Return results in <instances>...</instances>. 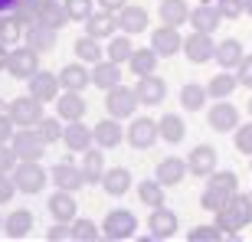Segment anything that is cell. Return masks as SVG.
<instances>
[{
    "mask_svg": "<svg viewBox=\"0 0 252 242\" xmlns=\"http://www.w3.org/2000/svg\"><path fill=\"white\" fill-rule=\"evenodd\" d=\"M249 223H252V196H239L236 193L226 206L216 210V226H220L223 233H229V236H236Z\"/></svg>",
    "mask_w": 252,
    "mask_h": 242,
    "instance_id": "cell-1",
    "label": "cell"
},
{
    "mask_svg": "<svg viewBox=\"0 0 252 242\" xmlns=\"http://www.w3.org/2000/svg\"><path fill=\"white\" fill-rule=\"evenodd\" d=\"M236 193H239V190H236V174H229V170H226V174H210V183H206L200 203H203V210L216 213V210L226 206Z\"/></svg>",
    "mask_w": 252,
    "mask_h": 242,
    "instance_id": "cell-2",
    "label": "cell"
},
{
    "mask_svg": "<svg viewBox=\"0 0 252 242\" xmlns=\"http://www.w3.org/2000/svg\"><path fill=\"white\" fill-rule=\"evenodd\" d=\"M46 180H49V174L39 167L36 160H20L13 167V183H17L20 193H39L46 186Z\"/></svg>",
    "mask_w": 252,
    "mask_h": 242,
    "instance_id": "cell-3",
    "label": "cell"
},
{
    "mask_svg": "<svg viewBox=\"0 0 252 242\" xmlns=\"http://www.w3.org/2000/svg\"><path fill=\"white\" fill-rule=\"evenodd\" d=\"M10 118H13V124H20V128H36L39 121H43V102H39L36 95H27V98H13L10 102Z\"/></svg>",
    "mask_w": 252,
    "mask_h": 242,
    "instance_id": "cell-4",
    "label": "cell"
},
{
    "mask_svg": "<svg viewBox=\"0 0 252 242\" xmlns=\"http://www.w3.org/2000/svg\"><path fill=\"white\" fill-rule=\"evenodd\" d=\"M10 144H13V151H17L20 160H39L43 154H46V138H43L39 131H33V128H20Z\"/></svg>",
    "mask_w": 252,
    "mask_h": 242,
    "instance_id": "cell-5",
    "label": "cell"
},
{
    "mask_svg": "<svg viewBox=\"0 0 252 242\" xmlns=\"http://www.w3.org/2000/svg\"><path fill=\"white\" fill-rule=\"evenodd\" d=\"M138 92L134 89H128V85H115V89H108V98H105V108H108V115L112 118H128V115H134V108H138Z\"/></svg>",
    "mask_w": 252,
    "mask_h": 242,
    "instance_id": "cell-6",
    "label": "cell"
},
{
    "mask_svg": "<svg viewBox=\"0 0 252 242\" xmlns=\"http://www.w3.org/2000/svg\"><path fill=\"white\" fill-rule=\"evenodd\" d=\"M134 229H138V219H134V213H128V210H112L102 223V236L105 239H118V242L131 239Z\"/></svg>",
    "mask_w": 252,
    "mask_h": 242,
    "instance_id": "cell-7",
    "label": "cell"
},
{
    "mask_svg": "<svg viewBox=\"0 0 252 242\" xmlns=\"http://www.w3.org/2000/svg\"><path fill=\"white\" fill-rule=\"evenodd\" d=\"M10 75L13 79H30V75L39 72V59H36V49L33 46H20L10 53V62H7Z\"/></svg>",
    "mask_w": 252,
    "mask_h": 242,
    "instance_id": "cell-8",
    "label": "cell"
},
{
    "mask_svg": "<svg viewBox=\"0 0 252 242\" xmlns=\"http://www.w3.org/2000/svg\"><path fill=\"white\" fill-rule=\"evenodd\" d=\"M184 53H187L190 62H210V59H216V43L210 39V33L193 30V36L184 39Z\"/></svg>",
    "mask_w": 252,
    "mask_h": 242,
    "instance_id": "cell-9",
    "label": "cell"
},
{
    "mask_svg": "<svg viewBox=\"0 0 252 242\" xmlns=\"http://www.w3.org/2000/svg\"><path fill=\"white\" fill-rule=\"evenodd\" d=\"M53 183L59 186V190H69V193H75L79 186H85V174H82V167H75L72 160H59L56 167H53Z\"/></svg>",
    "mask_w": 252,
    "mask_h": 242,
    "instance_id": "cell-10",
    "label": "cell"
},
{
    "mask_svg": "<svg viewBox=\"0 0 252 242\" xmlns=\"http://www.w3.org/2000/svg\"><path fill=\"white\" fill-rule=\"evenodd\" d=\"M160 138V131H158V121H151V118H138V121H131V128H128V141H131V148H151L154 141Z\"/></svg>",
    "mask_w": 252,
    "mask_h": 242,
    "instance_id": "cell-11",
    "label": "cell"
},
{
    "mask_svg": "<svg viewBox=\"0 0 252 242\" xmlns=\"http://www.w3.org/2000/svg\"><path fill=\"white\" fill-rule=\"evenodd\" d=\"M151 49L158 53V56H174L177 49H184V39H180V33H177V27H164L160 30H154V36H151Z\"/></svg>",
    "mask_w": 252,
    "mask_h": 242,
    "instance_id": "cell-12",
    "label": "cell"
},
{
    "mask_svg": "<svg viewBox=\"0 0 252 242\" xmlns=\"http://www.w3.org/2000/svg\"><path fill=\"white\" fill-rule=\"evenodd\" d=\"M148 229H151V239H170L177 233V216L164 210V206H154V213L148 219Z\"/></svg>",
    "mask_w": 252,
    "mask_h": 242,
    "instance_id": "cell-13",
    "label": "cell"
},
{
    "mask_svg": "<svg viewBox=\"0 0 252 242\" xmlns=\"http://www.w3.org/2000/svg\"><path fill=\"white\" fill-rule=\"evenodd\" d=\"M30 95H36L39 102H56L59 98V75H53V72L30 75Z\"/></svg>",
    "mask_w": 252,
    "mask_h": 242,
    "instance_id": "cell-14",
    "label": "cell"
},
{
    "mask_svg": "<svg viewBox=\"0 0 252 242\" xmlns=\"http://www.w3.org/2000/svg\"><path fill=\"white\" fill-rule=\"evenodd\" d=\"M134 92H138V98L144 105H160V102H164V95H167V85H164L158 75L151 72V75H138Z\"/></svg>",
    "mask_w": 252,
    "mask_h": 242,
    "instance_id": "cell-15",
    "label": "cell"
},
{
    "mask_svg": "<svg viewBox=\"0 0 252 242\" xmlns=\"http://www.w3.org/2000/svg\"><path fill=\"white\" fill-rule=\"evenodd\" d=\"M187 167H190V174H193V177H210V174L216 170V151L206 148V144H200L196 151H190Z\"/></svg>",
    "mask_w": 252,
    "mask_h": 242,
    "instance_id": "cell-16",
    "label": "cell"
},
{
    "mask_svg": "<svg viewBox=\"0 0 252 242\" xmlns=\"http://www.w3.org/2000/svg\"><path fill=\"white\" fill-rule=\"evenodd\" d=\"M75 200H72V193L69 190H56V193L49 196V213H53V219L56 223H72L75 219Z\"/></svg>",
    "mask_w": 252,
    "mask_h": 242,
    "instance_id": "cell-17",
    "label": "cell"
},
{
    "mask_svg": "<svg viewBox=\"0 0 252 242\" xmlns=\"http://www.w3.org/2000/svg\"><path fill=\"white\" fill-rule=\"evenodd\" d=\"M220 20H223V13H220L213 3H200V7H193V13H190V23H193L196 33H213V30L220 27Z\"/></svg>",
    "mask_w": 252,
    "mask_h": 242,
    "instance_id": "cell-18",
    "label": "cell"
},
{
    "mask_svg": "<svg viewBox=\"0 0 252 242\" xmlns=\"http://www.w3.org/2000/svg\"><path fill=\"white\" fill-rule=\"evenodd\" d=\"M236 124H239V112H236L229 102H220V105L210 108V128H213V131L223 134V131H233Z\"/></svg>",
    "mask_w": 252,
    "mask_h": 242,
    "instance_id": "cell-19",
    "label": "cell"
},
{
    "mask_svg": "<svg viewBox=\"0 0 252 242\" xmlns=\"http://www.w3.org/2000/svg\"><path fill=\"white\" fill-rule=\"evenodd\" d=\"M95 141V134L85 124H79V121H69L65 124V131H63V144L69 151H89V144Z\"/></svg>",
    "mask_w": 252,
    "mask_h": 242,
    "instance_id": "cell-20",
    "label": "cell"
},
{
    "mask_svg": "<svg viewBox=\"0 0 252 242\" xmlns=\"http://www.w3.org/2000/svg\"><path fill=\"white\" fill-rule=\"evenodd\" d=\"M30 229H33V213H30V210H13V213L7 216V223H3L7 239H27Z\"/></svg>",
    "mask_w": 252,
    "mask_h": 242,
    "instance_id": "cell-21",
    "label": "cell"
},
{
    "mask_svg": "<svg viewBox=\"0 0 252 242\" xmlns=\"http://www.w3.org/2000/svg\"><path fill=\"white\" fill-rule=\"evenodd\" d=\"M115 27H118V17H115L112 10H102V13H92V17L85 20V30H89V36L95 39H105V36H112Z\"/></svg>",
    "mask_w": 252,
    "mask_h": 242,
    "instance_id": "cell-22",
    "label": "cell"
},
{
    "mask_svg": "<svg viewBox=\"0 0 252 242\" xmlns=\"http://www.w3.org/2000/svg\"><path fill=\"white\" fill-rule=\"evenodd\" d=\"M115 121L118 118H112V115H108V118L105 121H98V124H95V144H102V148H118V144H122V124H115Z\"/></svg>",
    "mask_w": 252,
    "mask_h": 242,
    "instance_id": "cell-23",
    "label": "cell"
},
{
    "mask_svg": "<svg viewBox=\"0 0 252 242\" xmlns=\"http://www.w3.org/2000/svg\"><path fill=\"white\" fill-rule=\"evenodd\" d=\"M187 170H190V167H187L180 157H167V160H160V164H158V180H160L164 186H177L180 180L187 177Z\"/></svg>",
    "mask_w": 252,
    "mask_h": 242,
    "instance_id": "cell-24",
    "label": "cell"
},
{
    "mask_svg": "<svg viewBox=\"0 0 252 242\" xmlns=\"http://www.w3.org/2000/svg\"><path fill=\"white\" fill-rule=\"evenodd\" d=\"M56 108H59V118L79 121V118L85 115V98H82L79 92H69V89H65L63 98H56Z\"/></svg>",
    "mask_w": 252,
    "mask_h": 242,
    "instance_id": "cell-25",
    "label": "cell"
},
{
    "mask_svg": "<svg viewBox=\"0 0 252 242\" xmlns=\"http://www.w3.org/2000/svg\"><path fill=\"white\" fill-rule=\"evenodd\" d=\"M27 43L33 49H53L56 46V30L53 27H46V23H30L27 27Z\"/></svg>",
    "mask_w": 252,
    "mask_h": 242,
    "instance_id": "cell-26",
    "label": "cell"
},
{
    "mask_svg": "<svg viewBox=\"0 0 252 242\" xmlns=\"http://www.w3.org/2000/svg\"><path fill=\"white\" fill-rule=\"evenodd\" d=\"M89 79H92V75L85 72L79 62L63 65V72H59V85H63V89H69V92H82L85 85H89Z\"/></svg>",
    "mask_w": 252,
    "mask_h": 242,
    "instance_id": "cell-27",
    "label": "cell"
},
{
    "mask_svg": "<svg viewBox=\"0 0 252 242\" xmlns=\"http://www.w3.org/2000/svg\"><path fill=\"white\" fill-rule=\"evenodd\" d=\"M92 82L98 85V89H115V85L122 82V72H118V62H95V69H92Z\"/></svg>",
    "mask_w": 252,
    "mask_h": 242,
    "instance_id": "cell-28",
    "label": "cell"
},
{
    "mask_svg": "<svg viewBox=\"0 0 252 242\" xmlns=\"http://www.w3.org/2000/svg\"><path fill=\"white\" fill-rule=\"evenodd\" d=\"M65 20H69L65 3H59V0H43V3H39V20H36V23H46V27L59 30Z\"/></svg>",
    "mask_w": 252,
    "mask_h": 242,
    "instance_id": "cell-29",
    "label": "cell"
},
{
    "mask_svg": "<svg viewBox=\"0 0 252 242\" xmlns=\"http://www.w3.org/2000/svg\"><path fill=\"white\" fill-rule=\"evenodd\" d=\"M160 20L167 27H180V23L190 20V7L184 0H160Z\"/></svg>",
    "mask_w": 252,
    "mask_h": 242,
    "instance_id": "cell-30",
    "label": "cell"
},
{
    "mask_svg": "<svg viewBox=\"0 0 252 242\" xmlns=\"http://www.w3.org/2000/svg\"><path fill=\"white\" fill-rule=\"evenodd\" d=\"M82 174H85V183H102L105 177L102 151H82Z\"/></svg>",
    "mask_w": 252,
    "mask_h": 242,
    "instance_id": "cell-31",
    "label": "cell"
},
{
    "mask_svg": "<svg viewBox=\"0 0 252 242\" xmlns=\"http://www.w3.org/2000/svg\"><path fill=\"white\" fill-rule=\"evenodd\" d=\"M102 186H105V193H108V196H122V193H128V186H131V174L125 167L105 170Z\"/></svg>",
    "mask_w": 252,
    "mask_h": 242,
    "instance_id": "cell-32",
    "label": "cell"
},
{
    "mask_svg": "<svg viewBox=\"0 0 252 242\" xmlns=\"http://www.w3.org/2000/svg\"><path fill=\"white\" fill-rule=\"evenodd\" d=\"M118 27L125 33H141V30L148 27V13L141 7H122L118 10Z\"/></svg>",
    "mask_w": 252,
    "mask_h": 242,
    "instance_id": "cell-33",
    "label": "cell"
},
{
    "mask_svg": "<svg viewBox=\"0 0 252 242\" xmlns=\"http://www.w3.org/2000/svg\"><path fill=\"white\" fill-rule=\"evenodd\" d=\"M128 65H131L134 75H151L154 69H158V53H154V49H134L131 59H128Z\"/></svg>",
    "mask_w": 252,
    "mask_h": 242,
    "instance_id": "cell-34",
    "label": "cell"
},
{
    "mask_svg": "<svg viewBox=\"0 0 252 242\" xmlns=\"http://www.w3.org/2000/svg\"><path fill=\"white\" fill-rule=\"evenodd\" d=\"M216 59L223 69H236V65L243 62V46H239V39H223L220 46H216Z\"/></svg>",
    "mask_w": 252,
    "mask_h": 242,
    "instance_id": "cell-35",
    "label": "cell"
},
{
    "mask_svg": "<svg viewBox=\"0 0 252 242\" xmlns=\"http://www.w3.org/2000/svg\"><path fill=\"white\" fill-rule=\"evenodd\" d=\"M75 56L82 59V62H102V46H98V39L95 36H89V33H85V36H79L75 39Z\"/></svg>",
    "mask_w": 252,
    "mask_h": 242,
    "instance_id": "cell-36",
    "label": "cell"
},
{
    "mask_svg": "<svg viewBox=\"0 0 252 242\" xmlns=\"http://www.w3.org/2000/svg\"><path fill=\"white\" fill-rule=\"evenodd\" d=\"M158 131L167 144H180V141H184V121H180L177 115H164V118L158 121Z\"/></svg>",
    "mask_w": 252,
    "mask_h": 242,
    "instance_id": "cell-37",
    "label": "cell"
},
{
    "mask_svg": "<svg viewBox=\"0 0 252 242\" xmlns=\"http://www.w3.org/2000/svg\"><path fill=\"white\" fill-rule=\"evenodd\" d=\"M138 200H141V203H148L151 210L160 206V203H164V183H160V180H141Z\"/></svg>",
    "mask_w": 252,
    "mask_h": 242,
    "instance_id": "cell-38",
    "label": "cell"
},
{
    "mask_svg": "<svg viewBox=\"0 0 252 242\" xmlns=\"http://www.w3.org/2000/svg\"><path fill=\"white\" fill-rule=\"evenodd\" d=\"M20 36H23V23H20L13 13H10V17L0 13V43H3V46H13Z\"/></svg>",
    "mask_w": 252,
    "mask_h": 242,
    "instance_id": "cell-39",
    "label": "cell"
},
{
    "mask_svg": "<svg viewBox=\"0 0 252 242\" xmlns=\"http://www.w3.org/2000/svg\"><path fill=\"white\" fill-rule=\"evenodd\" d=\"M236 85H239V79H236V75H229V72H220V75L213 79V82H210V89H206V92L213 95V98H229Z\"/></svg>",
    "mask_w": 252,
    "mask_h": 242,
    "instance_id": "cell-40",
    "label": "cell"
},
{
    "mask_svg": "<svg viewBox=\"0 0 252 242\" xmlns=\"http://www.w3.org/2000/svg\"><path fill=\"white\" fill-rule=\"evenodd\" d=\"M206 89H200V85H184V92H180V102H184V108L187 112H200L206 102Z\"/></svg>",
    "mask_w": 252,
    "mask_h": 242,
    "instance_id": "cell-41",
    "label": "cell"
},
{
    "mask_svg": "<svg viewBox=\"0 0 252 242\" xmlns=\"http://www.w3.org/2000/svg\"><path fill=\"white\" fill-rule=\"evenodd\" d=\"M131 53H134V46H131V39L128 36H115L112 43H108V59H112V62H128L131 59Z\"/></svg>",
    "mask_w": 252,
    "mask_h": 242,
    "instance_id": "cell-42",
    "label": "cell"
},
{
    "mask_svg": "<svg viewBox=\"0 0 252 242\" xmlns=\"http://www.w3.org/2000/svg\"><path fill=\"white\" fill-rule=\"evenodd\" d=\"M72 239H79V242H92V239H98V226L92 223V219H72Z\"/></svg>",
    "mask_w": 252,
    "mask_h": 242,
    "instance_id": "cell-43",
    "label": "cell"
},
{
    "mask_svg": "<svg viewBox=\"0 0 252 242\" xmlns=\"http://www.w3.org/2000/svg\"><path fill=\"white\" fill-rule=\"evenodd\" d=\"M63 3H65L69 20H82V23H85V20L95 13V10H92V0H63Z\"/></svg>",
    "mask_w": 252,
    "mask_h": 242,
    "instance_id": "cell-44",
    "label": "cell"
},
{
    "mask_svg": "<svg viewBox=\"0 0 252 242\" xmlns=\"http://www.w3.org/2000/svg\"><path fill=\"white\" fill-rule=\"evenodd\" d=\"M190 242H220L223 239V229L220 226H196V229H190L187 233Z\"/></svg>",
    "mask_w": 252,
    "mask_h": 242,
    "instance_id": "cell-45",
    "label": "cell"
},
{
    "mask_svg": "<svg viewBox=\"0 0 252 242\" xmlns=\"http://www.w3.org/2000/svg\"><path fill=\"white\" fill-rule=\"evenodd\" d=\"M36 131L43 134V138H46V144H53V141H59V138H63V131H65V128L59 124L56 118H46V115H43V121L36 124Z\"/></svg>",
    "mask_w": 252,
    "mask_h": 242,
    "instance_id": "cell-46",
    "label": "cell"
},
{
    "mask_svg": "<svg viewBox=\"0 0 252 242\" xmlns=\"http://www.w3.org/2000/svg\"><path fill=\"white\" fill-rule=\"evenodd\" d=\"M203 3H213V7L220 10V13H223L226 20L239 17V13H243V10H246V3H243V0H203Z\"/></svg>",
    "mask_w": 252,
    "mask_h": 242,
    "instance_id": "cell-47",
    "label": "cell"
},
{
    "mask_svg": "<svg viewBox=\"0 0 252 242\" xmlns=\"http://www.w3.org/2000/svg\"><path fill=\"white\" fill-rule=\"evenodd\" d=\"M17 151H13V144H10L7 148V141H3V144H0V174H10V170L17 167Z\"/></svg>",
    "mask_w": 252,
    "mask_h": 242,
    "instance_id": "cell-48",
    "label": "cell"
},
{
    "mask_svg": "<svg viewBox=\"0 0 252 242\" xmlns=\"http://www.w3.org/2000/svg\"><path fill=\"white\" fill-rule=\"evenodd\" d=\"M236 148L243 151V154H252V124H243V128L236 131Z\"/></svg>",
    "mask_w": 252,
    "mask_h": 242,
    "instance_id": "cell-49",
    "label": "cell"
},
{
    "mask_svg": "<svg viewBox=\"0 0 252 242\" xmlns=\"http://www.w3.org/2000/svg\"><path fill=\"white\" fill-rule=\"evenodd\" d=\"M236 69H239V75H236V79H239V85L252 89V56H243V62L236 65Z\"/></svg>",
    "mask_w": 252,
    "mask_h": 242,
    "instance_id": "cell-50",
    "label": "cell"
},
{
    "mask_svg": "<svg viewBox=\"0 0 252 242\" xmlns=\"http://www.w3.org/2000/svg\"><path fill=\"white\" fill-rule=\"evenodd\" d=\"M13 190H17L13 177H3V174H0V203H10V196H13Z\"/></svg>",
    "mask_w": 252,
    "mask_h": 242,
    "instance_id": "cell-51",
    "label": "cell"
},
{
    "mask_svg": "<svg viewBox=\"0 0 252 242\" xmlns=\"http://www.w3.org/2000/svg\"><path fill=\"white\" fill-rule=\"evenodd\" d=\"M65 226H69V223H59V226H53V229L46 233V239H49V242H59V239H72V233H69Z\"/></svg>",
    "mask_w": 252,
    "mask_h": 242,
    "instance_id": "cell-52",
    "label": "cell"
},
{
    "mask_svg": "<svg viewBox=\"0 0 252 242\" xmlns=\"http://www.w3.org/2000/svg\"><path fill=\"white\" fill-rule=\"evenodd\" d=\"M10 128H13V118L10 115H0V144L10 141Z\"/></svg>",
    "mask_w": 252,
    "mask_h": 242,
    "instance_id": "cell-53",
    "label": "cell"
},
{
    "mask_svg": "<svg viewBox=\"0 0 252 242\" xmlns=\"http://www.w3.org/2000/svg\"><path fill=\"white\" fill-rule=\"evenodd\" d=\"M102 3V10H112V13H118L122 7H128V0H98Z\"/></svg>",
    "mask_w": 252,
    "mask_h": 242,
    "instance_id": "cell-54",
    "label": "cell"
},
{
    "mask_svg": "<svg viewBox=\"0 0 252 242\" xmlns=\"http://www.w3.org/2000/svg\"><path fill=\"white\" fill-rule=\"evenodd\" d=\"M7 62H10V46L0 43V69H7Z\"/></svg>",
    "mask_w": 252,
    "mask_h": 242,
    "instance_id": "cell-55",
    "label": "cell"
},
{
    "mask_svg": "<svg viewBox=\"0 0 252 242\" xmlns=\"http://www.w3.org/2000/svg\"><path fill=\"white\" fill-rule=\"evenodd\" d=\"M17 3H20V0H0V13H13Z\"/></svg>",
    "mask_w": 252,
    "mask_h": 242,
    "instance_id": "cell-56",
    "label": "cell"
},
{
    "mask_svg": "<svg viewBox=\"0 0 252 242\" xmlns=\"http://www.w3.org/2000/svg\"><path fill=\"white\" fill-rule=\"evenodd\" d=\"M243 3H246V13L252 17V0H243Z\"/></svg>",
    "mask_w": 252,
    "mask_h": 242,
    "instance_id": "cell-57",
    "label": "cell"
},
{
    "mask_svg": "<svg viewBox=\"0 0 252 242\" xmlns=\"http://www.w3.org/2000/svg\"><path fill=\"white\" fill-rule=\"evenodd\" d=\"M249 112H252V102H249Z\"/></svg>",
    "mask_w": 252,
    "mask_h": 242,
    "instance_id": "cell-58",
    "label": "cell"
},
{
    "mask_svg": "<svg viewBox=\"0 0 252 242\" xmlns=\"http://www.w3.org/2000/svg\"><path fill=\"white\" fill-rule=\"evenodd\" d=\"M0 226H3V219H0Z\"/></svg>",
    "mask_w": 252,
    "mask_h": 242,
    "instance_id": "cell-59",
    "label": "cell"
},
{
    "mask_svg": "<svg viewBox=\"0 0 252 242\" xmlns=\"http://www.w3.org/2000/svg\"><path fill=\"white\" fill-rule=\"evenodd\" d=\"M249 196H252V193H249Z\"/></svg>",
    "mask_w": 252,
    "mask_h": 242,
    "instance_id": "cell-60",
    "label": "cell"
}]
</instances>
